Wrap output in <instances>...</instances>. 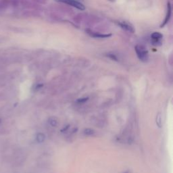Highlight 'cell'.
<instances>
[{
	"label": "cell",
	"mask_w": 173,
	"mask_h": 173,
	"mask_svg": "<svg viewBox=\"0 0 173 173\" xmlns=\"http://www.w3.org/2000/svg\"><path fill=\"white\" fill-rule=\"evenodd\" d=\"M135 50L137 54V58L139 59L141 62H146L149 59V53L147 50L145 46L142 45H137L135 47Z\"/></svg>",
	"instance_id": "obj_1"
},
{
	"label": "cell",
	"mask_w": 173,
	"mask_h": 173,
	"mask_svg": "<svg viewBox=\"0 0 173 173\" xmlns=\"http://www.w3.org/2000/svg\"><path fill=\"white\" fill-rule=\"evenodd\" d=\"M56 1L74 7V8L79 10H81V11L85 10V6L80 2L77 1V0H56Z\"/></svg>",
	"instance_id": "obj_2"
},
{
	"label": "cell",
	"mask_w": 173,
	"mask_h": 173,
	"mask_svg": "<svg viewBox=\"0 0 173 173\" xmlns=\"http://www.w3.org/2000/svg\"><path fill=\"white\" fill-rule=\"evenodd\" d=\"M116 24L118 26H119L121 29L127 31L129 33H134L135 29L134 26H133L132 24H131L129 22L127 21H118L116 22Z\"/></svg>",
	"instance_id": "obj_3"
},
{
	"label": "cell",
	"mask_w": 173,
	"mask_h": 173,
	"mask_svg": "<svg viewBox=\"0 0 173 173\" xmlns=\"http://www.w3.org/2000/svg\"><path fill=\"white\" fill-rule=\"evenodd\" d=\"M162 38H163V35L159 32H154L151 34V43L155 46H160L162 44Z\"/></svg>",
	"instance_id": "obj_4"
},
{
	"label": "cell",
	"mask_w": 173,
	"mask_h": 173,
	"mask_svg": "<svg viewBox=\"0 0 173 173\" xmlns=\"http://www.w3.org/2000/svg\"><path fill=\"white\" fill-rule=\"evenodd\" d=\"M171 14H172V6L170 2H168L167 3V15L165 16V19L164 20L163 23L160 25V28L164 27L169 22L171 18Z\"/></svg>",
	"instance_id": "obj_5"
},
{
	"label": "cell",
	"mask_w": 173,
	"mask_h": 173,
	"mask_svg": "<svg viewBox=\"0 0 173 173\" xmlns=\"http://www.w3.org/2000/svg\"><path fill=\"white\" fill-rule=\"evenodd\" d=\"M86 32L91 37L94 38H99V39H106V38H108L112 36V34H101L92 32L91 30H86Z\"/></svg>",
	"instance_id": "obj_6"
},
{
	"label": "cell",
	"mask_w": 173,
	"mask_h": 173,
	"mask_svg": "<svg viewBox=\"0 0 173 173\" xmlns=\"http://www.w3.org/2000/svg\"><path fill=\"white\" fill-rule=\"evenodd\" d=\"M36 139L38 143H43L46 139V135L42 133H39L37 135Z\"/></svg>",
	"instance_id": "obj_7"
},
{
	"label": "cell",
	"mask_w": 173,
	"mask_h": 173,
	"mask_svg": "<svg viewBox=\"0 0 173 173\" xmlns=\"http://www.w3.org/2000/svg\"><path fill=\"white\" fill-rule=\"evenodd\" d=\"M49 123L50 125L53 127H56L58 125V120L56 118H54V117H51L49 119Z\"/></svg>",
	"instance_id": "obj_8"
},
{
	"label": "cell",
	"mask_w": 173,
	"mask_h": 173,
	"mask_svg": "<svg viewBox=\"0 0 173 173\" xmlns=\"http://www.w3.org/2000/svg\"><path fill=\"white\" fill-rule=\"evenodd\" d=\"M95 133V131L91 129H86L84 131V134L86 136H91Z\"/></svg>",
	"instance_id": "obj_9"
},
{
	"label": "cell",
	"mask_w": 173,
	"mask_h": 173,
	"mask_svg": "<svg viewBox=\"0 0 173 173\" xmlns=\"http://www.w3.org/2000/svg\"><path fill=\"white\" fill-rule=\"evenodd\" d=\"M157 122H156V123H157V124L158 125V127H161V126H162V123H161V121H162V120H161V116H160V115H159L158 116V117H157Z\"/></svg>",
	"instance_id": "obj_10"
},
{
	"label": "cell",
	"mask_w": 173,
	"mask_h": 173,
	"mask_svg": "<svg viewBox=\"0 0 173 173\" xmlns=\"http://www.w3.org/2000/svg\"><path fill=\"white\" fill-rule=\"evenodd\" d=\"M108 56L110 58H111L112 60H113L118 61V58H117L114 54H109L108 55Z\"/></svg>",
	"instance_id": "obj_11"
},
{
	"label": "cell",
	"mask_w": 173,
	"mask_h": 173,
	"mask_svg": "<svg viewBox=\"0 0 173 173\" xmlns=\"http://www.w3.org/2000/svg\"><path fill=\"white\" fill-rule=\"evenodd\" d=\"M108 1H110V2H115L116 0H108Z\"/></svg>",
	"instance_id": "obj_12"
},
{
	"label": "cell",
	"mask_w": 173,
	"mask_h": 173,
	"mask_svg": "<svg viewBox=\"0 0 173 173\" xmlns=\"http://www.w3.org/2000/svg\"><path fill=\"white\" fill-rule=\"evenodd\" d=\"M125 173H130V172H129V171H127V172H125Z\"/></svg>",
	"instance_id": "obj_13"
}]
</instances>
